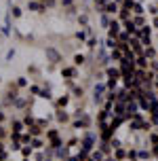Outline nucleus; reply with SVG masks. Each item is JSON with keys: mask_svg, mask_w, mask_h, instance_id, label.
I'll list each match as a JSON object with an SVG mask.
<instances>
[{"mask_svg": "<svg viewBox=\"0 0 158 161\" xmlns=\"http://www.w3.org/2000/svg\"><path fill=\"white\" fill-rule=\"evenodd\" d=\"M46 138L51 140V146H53V148H59V146H61V140H59V136H57L55 129H48V131H46Z\"/></svg>", "mask_w": 158, "mask_h": 161, "instance_id": "nucleus-1", "label": "nucleus"}, {"mask_svg": "<svg viewBox=\"0 0 158 161\" xmlns=\"http://www.w3.org/2000/svg\"><path fill=\"white\" fill-rule=\"evenodd\" d=\"M57 106H68V95H63V98L57 100Z\"/></svg>", "mask_w": 158, "mask_h": 161, "instance_id": "nucleus-2", "label": "nucleus"}, {"mask_svg": "<svg viewBox=\"0 0 158 161\" xmlns=\"http://www.w3.org/2000/svg\"><path fill=\"white\" fill-rule=\"evenodd\" d=\"M72 74H74L72 68H65V70H63V76H72Z\"/></svg>", "mask_w": 158, "mask_h": 161, "instance_id": "nucleus-3", "label": "nucleus"}, {"mask_svg": "<svg viewBox=\"0 0 158 161\" xmlns=\"http://www.w3.org/2000/svg\"><path fill=\"white\" fill-rule=\"evenodd\" d=\"M17 85H19V87H25V85H28V80H25V78H19Z\"/></svg>", "mask_w": 158, "mask_h": 161, "instance_id": "nucleus-4", "label": "nucleus"}, {"mask_svg": "<svg viewBox=\"0 0 158 161\" xmlns=\"http://www.w3.org/2000/svg\"><path fill=\"white\" fill-rule=\"evenodd\" d=\"M30 9H34V11H38V9H40V4H38V2H30Z\"/></svg>", "mask_w": 158, "mask_h": 161, "instance_id": "nucleus-5", "label": "nucleus"}, {"mask_svg": "<svg viewBox=\"0 0 158 161\" xmlns=\"http://www.w3.org/2000/svg\"><path fill=\"white\" fill-rule=\"evenodd\" d=\"M4 121V115H2V112H0V123H2Z\"/></svg>", "mask_w": 158, "mask_h": 161, "instance_id": "nucleus-6", "label": "nucleus"}]
</instances>
